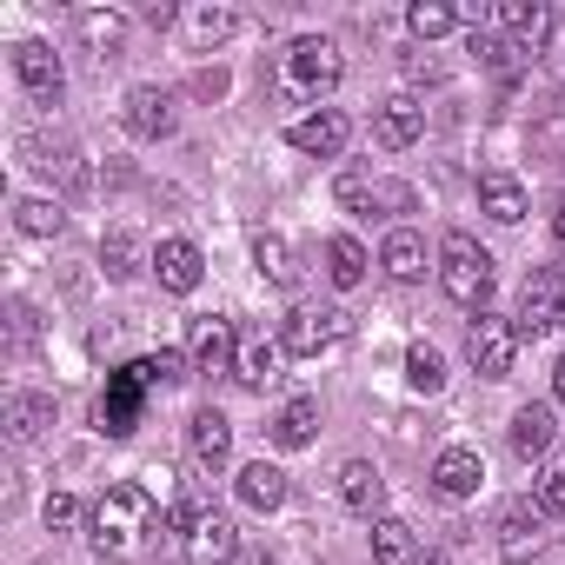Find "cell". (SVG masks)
I'll return each mask as SVG.
<instances>
[{
	"label": "cell",
	"instance_id": "cell-1",
	"mask_svg": "<svg viewBox=\"0 0 565 565\" xmlns=\"http://www.w3.org/2000/svg\"><path fill=\"white\" fill-rule=\"evenodd\" d=\"M160 525L167 519H160V505H153L147 486H107L94 499V512H87V539H94V552L107 565H140Z\"/></svg>",
	"mask_w": 565,
	"mask_h": 565
},
{
	"label": "cell",
	"instance_id": "cell-2",
	"mask_svg": "<svg viewBox=\"0 0 565 565\" xmlns=\"http://www.w3.org/2000/svg\"><path fill=\"white\" fill-rule=\"evenodd\" d=\"M439 287H446L452 307L486 313V300H492V253L472 233H446L439 239Z\"/></svg>",
	"mask_w": 565,
	"mask_h": 565
},
{
	"label": "cell",
	"instance_id": "cell-3",
	"mask_svg": "<svg viewBox=\"0 0 565 565\" xmlns=\"http://www.w3.org/2000/svg\"><path fill=\"white\" fill-rule=\"evenodd\" d=\"M340 74H347V54H340L327 34H300V41L287 47V67H279V81H287L294 100H320V94H333Z\"/></svg>",
	"mask_w": 565,
	"mask_h": 565
},
{
	"label": "cell",
	"instance_id": "cell-4",
	"mask_svg": "<svg viewBox=\"0 0 565 565\" xmlns=\"http://www.w3.org/2000/svg\"><path fill=\"white\" fill-rule=\"evenodd\" d=\"M147 393H153V380H147V360H134V366H114V373H107V393L94 399V426H100L107 439H127V433L140 426V413H147Z\"/></svg>",
	"mask_w": 565,
	"mask_h": 565
},
{
	"label": "cell",
	"instance_id": "cell-5",
	"mask_svg": "<svg viewBox=\"0 0 565 565\" xmlns=\"http://www.w3.org/2000/svg\"><path fill=\"white\" fill-rule=\"evenodd\" d=\"M512 327H519V340H539V333H558L565 327V266H532L525 273Z\"/></svg>",
	"mask_w": 565,
	"mask_h": 565
},
{
	"label": "cell",
	"instance_id": "cell-6",
	"mask_svg": "<svg viewBox=\"0 0 565 565\" xmlns=\"http://www.w3.org/2000/svg\"><path fill=\"white\" fill-rule=\"evenodd\" d=\"M333 200H340L347 213H413V206H419V193H413L406 180H386V173H366V167H347V173L333 180Z\"/></svg>",
	"mask_w": 565,
	"mask_h": 565
},
{
	"label": "cell",
	"instance_id": "cell-7",
	"mask_svg": "<svg viewBox=\"0 0 565 565\" xmlns=\"http://www.w3.org/2000/svg\"><path fill=\"white\" fill-rule=\"evenodd\" d=\"M353 333V313L347 307H294L287 313V333H279V347H287L294 360H320L327 347H340Z\"/></svg>",
	"mask_w": 565,
	"mask_h": 565
},
{
	"label": "cell",
	"instance_id": "cell-8",
	"mask_svg": "<svg viewBox=\"0 0 565 565\" xmlns=\"http://www.w3.org/2000/svg\"><path fill=\"white\" fill-rule=\"evenodd\" d=\"M186 360H193V373H200V380L233 373V360H239V327H233V320H220V313H200V320L186 327Z\"/></svg>",
	"mask_w": 565,
	"mask_h": 565
},
{
	"label": "cell",
	"instance_id": "cell-9",
	"mask_svg": "<svg viewBox=\"0 0 565 565\" xmlns=\"http://www.w3.org/2000/svg\"><path fill=\"white\" fill-rule=\"evenodd\" d=\"M466 360H472V373H479V380H505V373H512V360H519V327H512V320L479 313V320L466 327Z\"/></svg>",
	"mask_w": 565,
	"mask_h": 565
},
{
	"label": "cell",
	"instance_id": "cell-10",
	"mask_svg": "<svg viewBox=\"0 0 565 565\" xmlns=\"http://www.w3.org/2000/svg\"><path fill=\"white\" fill-rule=\"evenodd\" d=\"M14 81H21L41 107H61V94H67V67H61V54H54L47 41H21V47H14Z\"/></svg>",
	"mask_w": 565,
	"mask_h": 565
},
{
	"label": "cell",
	"instance_id": "cell-11",
	"mask_svg": "<svg viewBox=\"0 0 565 565\" xmlns=\"http://www.w3.org/2000/svg\"><path fill=\"white\" fill-rule=\"evenodd\" d=\"M120 120H127V134H134V140H167V134L180 127V114H173V94H167V87H153V81L127 87V100H120Z\"/></svg>",
	"mask_w": 565,
	"mask_h": 565
},
{
	"label": "cell",
	"instance_id": "cell-12",
	"mask_svg": "<svg viewBox=\"0 0 565 565\" xmlns=\"http://www.w3.org/2000/svg\"><path fill=\"white\" fill-rule=\"evenodd\" d=\"M499 28L512 34V47L525 54V61H539L545 47H552V8H545V0H499Z\"/></svg>",
	"mask_w": 565,
	"mask_h": 565
},
{
	"label": "cell",
	"instance_id": "cell-13",
	"mask_svg": "<svg viewBox=\"0 0 565 565\" xmlns=\"http://www.w3.org/2000/svg\"><path fill=\"white\" fill-rule=\"evenodd\" d=\"M21 160H28L34 173L61 180L67 193H81V186H87V167H81V147H74V140H54V134H28V140H21Z\"/></svg>",
	"mask_w": 565,
	"mask_h": 565
},
{
	"label": "cell",
	"instance_id": "cell-14",
	"mask_svg": "<svg viewBox=\"0 0 565 565\" xmlns=\"http://www.w3.org/2000/svg\"><path fill=\"white\" fill-rule=\"evenodd\" d=\"M287 140H294L300 153H313V160H333V153H347V140H353V120H347L340 107H320V114L294 120V127H287Z\"/></svg>",
	"mask_w": 565,
	"mask_h": 565
},
{
	"label": "cell",
	"instance_id": "cell-15",
	"mask_svg": "<svg viewBox=\"0 0 565 565\" xmlns=\"http://www.w3.org/2000/svg\"><path fill=\"white\" fill-rule=\"evenodd\" d=\"M539 545H545V512H539L532 499H512V505L499 512V552H505L512 565H525V558H539Z\"/></svg>",
	"mask_w": 565,
	"mask_h": 565
},
{
	"label": "cell",
	"instance_id": "cell-16",
	"mask_svg": "<svg viewBox=\"0 0 565 565\" xmlns=\"http://www.w3.org/2000/svg\"><path fill=\"white\" fill-rule=\"evenodd\" d=\"M419 134H426V107H419L413 94H393V100H380V114H373V140H380L386 153L413 147Z\"/></svg>",
	"mask_w": 565,
	"mask_h": 565
},
{
	"label": "cell",
	"instance_id": "cell-17",
	"mask_svg": "<svg viewBox=\"0 0 565 565\" xmlns=\"http://www.w3.org/2000/svg\"><path fill=\"white\" fill-rule=\"evenodd\" d=\"M153 273H160L167 294H193L200 273H206V259H200L193 239H160V246H153Z\"/></svg>",
	"mask_w": 565,
	"mask_h": 565
},
{
	"label": "cell",
	"instance_id": "cell-18",
	"mask_svg": "<svg viewBox=\"0 0 565 565\" xmlns=\"http://www.w3.org/2000/svg\"><path fill=\"white\" fill-rule=\"evenodd\" d=\"M279 353H287V347H273L266 333H239V360H233V380H239L246 393H266V386L279 380Z\"/></svg>",
	"mask_w": 565,
	"mask_h": 565
},
{
	"label": "cell",
	"instance_id": "cell-19",
	"mask_svg": "<svg viewBox=\"0 0 565 565\" xmlns=\"http://www.w3.org/2000/svg\"><path fill=\"white\" fill-rule=\"evenodd\" d=\"M233 492H239V505H253V512H279V505H287V472L266 466V459H253V466H239Z\"/></svg>",
	"mask_w": 565,
	"mask_h": 565
},
{
	"label": "cell",
	"instance_id": "cell-20",
	"mask_svg": "<svg viewBox=\"0 0 565 565\" xmlns=\"http://www.w3.org/2000/svg\"><path fill=\"white\" fill-rule=\"evenodd\" d=\"M54 426V393H8V439L34 446Z\"/></svg>",
	"mask_w": 565,
	"mask_h": 565
},
{
	"label": "cell",
	"instance_id": "cell-21",
	"mask_svg": "<svg viewBox=\"0 0 565 565\" xmlns=\"http://www.w3.org/2000/svg\"><path fill=\"white\" fill-rule=\"evenodd\" d=\"M479 479H486V466H479V452H472V446H446V452H439V466H433V486H439L446 499H472V492H479Z\"/></svg>",
	"mask_w": 565,
	"mask_h": 565
},
{
	"label": "cell",
	"instance_id": "cell-22",
	"mask_svg": "<svg viewBox=\"0 0 565 565\" xmlns=\"http://www.w3.org/2000/svg\"><path fill=\"white\" fill-rule=\"evenodd\" d=\"M380 266H386V279L413 287V279L426 273V239H419L413 226H393V233H386V246H380Z\"/></svg>",
	"mask_w": 565,
	"mask_h": 565
},
{
	"label": "cell",
	"instance_id": "cell-23",
	"mask_svg": "<svg viewBox=\"0 0 565 565\" xmlns=\"http://www.w3.org/2000/svg\"><path fill=\"white\" fill-rule=\"evenodd\" d=\"M253 266L266 287H300V259H294V239L287 233H259L253 239Z\"/></svg>",
	"mask_w": 565,
	"mask_h": 565
},
{
	"label": "cell",
	"instance_id": "cell-24",
	"mask_svg": "<svg viewBox=\"0 0 565 565\" xmlns=\"http://www.w3.org/2000/svg\"><path fill=\"white\" fill-rule=\"evenodd\" d=\"M266 433H273V446H279V452L313 446V433H320V399H287V406H279V419H273Z\"/></svg>",
	"mask_w": 565,
	"mask_h": 565
},
{
	"label": "cell",
	"instance_id": "cell-25",
	"mask_svg": "<svg viewBox=\"0 0 565 565\" xmlns=\"http://www.w3.org/2000/svg\"><path fill=\"white\" fill-rule=\"evenodd\" d=\"M525 206H532V200H525V186H519L512 173H486V180H479V213H486V220L519 226V220H525Z\"/></svg>",
	"mask_w": 565,
	"mask_h": 565
},
{
	"label": "cell",
	"instance_id": "cell-26",
	"mask_svg": "<svg viewBox=\"0 0 565 565\" xmlns=\"http://www.w3.org/2000/svg\"><path fill=\"white\" fill-rule=\"evenodd\" d=\"M193 459H200L206 472H220V466L233 459V426H226V413H213V406L193 413Z\"/></svg>",
	"mask_w": 565,
	"mask_h": 565
},
{
	"label": "cell",
	"instance_id": "cell-27",
	"mask_svg": "<svg viewBox=\"0 0 565 565\" xmlns=\"http://www.w3.org/2000/svg\"><path fill=\"white\" fill-rule=\"evenodd\" d=\"M386 499V479H380V466L373 459H347L340 466V505H353V512H373Z\"/></svg>",
	"mask_w": 565,
	"mask_h": 565
},
{
	"label": "cell",
	"instance_id": "cell-28",
	"mask_svg": "<svg viewBox=\"0 0 565 565\" xmlns=\"http://www.w3.org/2000/svg\"><path fill=\"white\" fill-rule=\"evenodd\" d=\"M373 558H380V565H419L426 545L413 539L406 519H373Z\"/></svg>",
	"mask_w": 565,
	"mask_h": 565
},
{
	"label": "cell",
	"instance_id": "cell-29",
	"mask_svg": "<svg viewBox=\"0 0 565 565\" xmlns=\"http://www.w3.org/2000/svg\"><path fill=\"white\" fill-rule=\"evenodd\" d=\"M100 273L114 279V287H127V279L140 273V233H134V226H107V239H100Z\"/></svg>",
	"mask_w": 565,
	"mask_h": 565
},
{
	"label": "cell",
	"instance_id": "cell-30",
	"mask_svg": "<svg viewBox=\"0 0 565 565\" xmlns=\"http://www.w3.org/2000/svg\"><path fill=\"white\" fill-rule=\"evenodd\" d=\"M512 452L519 459H545L552 452V406H519L512 413Z\"/></svg>",
	"mask_w": 565,
	"mask_h": 565
},
{
	"label": "cell",
	"instance_id": "cell-31",
	"mask_svg": "<svg viewBox=\"0 0 565 565\" xmlns=\"http://www.w3.org/2000/svg\"><path fill=\"white\" fill-rule=\"evenodd\" d=\"M327 279H333L340 294H353L360 279H366V246H360L353 233H333V239H327Z\"/></svg>",
	"mask_w": 565,
	"mask_h": 565
},
{
	"label": "cell",
	"instance_id": "cell-32",
	"mask_svg": "<svg viewBox=\"0 0 565 565\" xmlns=\"http://www.w3.org/2000/svg\"><path fill=\"white\" fill-rule=\"evenodd\" d=\"M81 41H87L100 61H114V54L127 47V14H114V8H87V14H81Z\"/></svg>",
	"mask_w": 565,
	"mask_h": 565
},
{
	"label": "cell",
	"instance_id": "cell-33",
	"mask_svg": "<svg viewBox=\"0 0 565 565\" xmlns=\"http://www.w3.org/2000/svg\"><path fill=\"white\" fill-rule=\"evenodd\" d=\"M186 539H193V552H200L206 565H226V558L239 552V539H233V519H220V512H206V519H200Z\"/></svg>",
	"mask_w": 565,
	"mask_h": 565
},
{
	"label": "cell",
	"instance_id": "cell-34",
	"mask_svg": "<svg viewBox=\"0 0 565 565\" xmlns=\"http://www.w3.org/2000/svg\"><path fill=\"white\" fill-rule=\"evenodd\" d=\"M466 47H472V54H479V61H486V67H492L499 81H519V74L532 67V61H525V54H519L512 41H499V34H479V28H472V41H466Z\"/></svg>",
	"mask_w": 565,
	"mask_h": 565
},
{
	"label": "cell",
	"instance_id": "cell-35",
	"mask_svg": "<svg viewBox=\"0 0 565 565\" xmlns=\"http://www.w3.org/2000/svg\"><path fill=\"white\" fill-rule=\"evenodd\" d=\"M466 14L459 8H446V0H413L406 8V28H413V41H439V34H452Z\"/></svg>",
	"mask_w": 565,
	"mask_h": 565
},
{
	"label": "cell",
	"instance_id": "cell-36",
	"mask_svg": "<svg viewBox=\"0 0 565 565\" xmlns=\"http://www.w3.org/2000/svg\"><path fill=\"white\" fill-rule=\"evenodd\" d=\"M14 226H21L28 239H54V233L67 226V213H61L54 200H14Z\"/></svg>",
	"mask_w": 565,
	"mask_h": 565
},
{
	"label": "cell",
	"instance_id": "cell-37",
	"mask_svg": "<svg viewBox=\"0 0 565 565\" xmlns=\"http://www.w3.org/2000/svg\"><path fill=\"white\" fill-rule=\"evenodd\" d=\"M406 386H413V393H439V386H446V360H439L426 340L406 347Z\"/></svg>",
	"mask_w": 565,
	"mask_h": 565
},
{
	"label": "cell",
	"instance_id": "cell-38",
	"mask_svg": "<svg viewBox=\"0 0 565 565\" xmlns=\"http://www.w3.org/2000/svg\"><path fill=\"white\" fill-rule=\"evenodd\" d=\"M34 340H41V313H34V300H8V353L28 360Z\"/></svg>",
	"mask_w": 565,
	"mask_h": 565
},
{
	"label": "cell",
	"instance_id": "cell-39",
	"mask_svg": "<svg viewBox=\"0 0 565 565\" xmlns=\"http://www.w3.org/2000/svg\"><path fill=\"white\" fill-rule=\"evenodd\" d=\"M147 380H153V386H180V380H193L186 347H160V353H147Z\"/></svg>",
	"mask_w": 565,
	"mask_h": 565
},
{
	"label": "cell",
	"instance_id": "cell-40",
	"mask_svg": "<svg viewBox=\"0 0 565 565\" xmlns=\"http://www.w3.org/2000/svg\"><path fill=\"white\" fill-rule=\"evenodd\" d=\"M233 28H239V14H233V8H200V14H193V41H200V47H220Z\"/></svg>",
	"mask_w": 565,
	"mask_h": 565
},
{
	"label": "cell",
	"instance_id": "cell-41",
	"mask_svg": "<svg viewBox=\"0 0 565 565\" xmlns=\"http://www.w3.org/2000/svg\"><path fill=\"white\" fill-rule=\"evenodd\" d=\"M532 505H539L545 519H565V472H558V466H545V472H539V486H532Z\"/></svg>",
	"mask_w": 565,
	"mask_h": 565
},
{
	"label": "cell",
	"instance_id": "cell-42",
	"mask_svg": "<svg viewBox=\"0 0 565 565\" xmlns=\"http://www.w3.org/2000/svg\"><path fill=\"white\" fill-rule=\"evenodd\" d=\"M74 525H81L74 492H54V499H47V532H74Z\"/></svg>",
	"mask_w": 565,
	"mask_h": 565
},
{
	"label": "cell",
	"instance_id": "cell-43",
	"mask_svg": "<svg viewBox=\"0 0 565 565\" xmlns=\"http://www.w3.org/2000/svg\"><path fill=\"white\" fill-rule=\"evenodd\" d=\"M406 81H439V61H426V54L413 47V54H406Z\"/></svg>",
	"mask_w": 565,
	"mask_h": 565
},
{
	"label": "cell",
	"instance_id": "cell-44",
	"mask_svg": "<svg viewBox=\"0 0 565 565\" xmlns=\"http://www.w3.org/2000/svg\"><path fill=\"white\" fill-rule=\"evenodd\" d=\"M193 94H206V100H220V94H226V74H220V67H213V74H200V81H193Z\"/></svg>",
	"mask_w": 565,
	"mask_h": 565
},
{
	"label": "cell",
	"instance_id": "cell-45",
	"mask_svg": "<svg viewBox=\"0 0 565 565\" xmlns=\"http://www.w3.org/2000/svg\"><path fill=\"white\" fill-rule=\"evenodd\" d=\"M140 14H147L153 28H167V21H173V0H147V8H140Z\"/></svg>",
	"mask_w": 565,
	"mask_h": 565
},
{
	"label": "cell",
	"instance_id": "cell-46",
	"mask_svg": "<svg viewBox=\"0 0 565 565\" xmlns=\"http://www.w3.org/2000/svg\"><path fill=\"white\" fill-rule=\"evenodd\" d=\"M552 239H558V253H565V193L552 200Z\"/></svg>",
	"mask_w": 565,
	"mask_h": 565
},
{
	"label": "cell",
	"instance_id": "cell-47",
	"mask_svg": "<svg viewBox=\"0 0 565 565\" xmlns=\"http://www.w3.org/2000/svg\"><path fill=\"white\" fill-rule=\"evenodd\" d=\"M226 565H273V558H266V552H246V545H239V552H233Z\"/></svg>",
	"mask_w": 565,
	"mask_h": 565
},
{
	"label": "cell",
	"instance_id": "cell-48",
	"mask_svg": "<svg viewBox=\"0 0 565 565\" xmlns=\"http://www.w3.org/2000/svg\"><path fill=\"white\" fill-rule=\"evenodd\" d=\"M419 565H452V552H446V545H433V552H426Z\"/></svg>",
	"mask_w": 565,
	"mask_h": 565
},
{
	"label": "cell",
	"instance_id": "cell-49",
	"mask_svg": "<svg viewBox=\"0 0 565 565\" xmlns=\"http://www.w3.org/2000/svg\"><path fill=\"white\" fill-rule=\"evenodd\" d=\"M552 393H558V406H565V353H558V373H552Z\"/></svg>",
	"mask_w": 565,
	"mask_h": 565
},
{
	"label": "cell",
	"instance_id": "cell-50",
	"mask_svg": "<svg viewBox=\"0 0 565 565\" xmlns=\"http://www.w3.org/2000/svg\"><path fill=\"white\" fill-rule=\"evenodd\" d=\"M167 565H173V558H167Z\"/></svg>",
	"mask_w": 565,
	"mask_h": 565
}]
</instances>
